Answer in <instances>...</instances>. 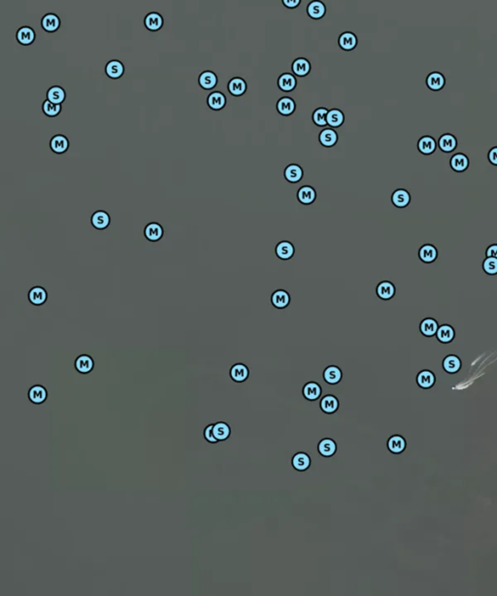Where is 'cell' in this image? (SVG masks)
<instances>
[{
	"mask_svg": "<svg viewBox=\"0 0 497 596\" xmlns=\"http://www.w3.org/2000/svg\"><path fill=\"white\" fill-rule=\"evenodd\" d=\"M323 377L326 383L331 385H335L341 382L343 372L341 368L336 365H329L324 371Z\"/></svg>",
	"mask_w": 497,
	"mask_h": 596,
	"instance_id": "obj_30",
	"label": "cell"
},
{
	"mask_svg": "<svg viewBox=\"0 0 497 596\" xmlns=\"http://www.w3.org/2000/svg\"><path fill=\"white\" fill-rule=\"evenodd\" d=\"M163 235H164L163 227L156 222H152V223L148 224L144 228V237L146 238V240H148L149 242L156 243V242L160 241L162 239Z\"/></svg>",
	"mask_w": 497,
	"mask_h": 596,
	"instance_id": "obj_3",
	"label": "cell"
},
{
	"mask_svg": "<svg viewBox=\"0 0 497 596\" xmlns=\"http://www.w3.org/2000/svg\"><path fill=\"white\" fill-rule=\"evenodd\" d=\"M42 111L45 116H47L49 118H55L61 113L62 106L52 103L51 101L46 100H44V102H43Z\"/></svg>",
	"mask_w": 497,
	"mask_h": 596,
	"instance_id": "obj_46",
	"label": "cell"
},
{
	"mask_svg": "<svg viewBox=\"0 0 497 596\" xmlns=\"http://www.w3.org/2000/svg\"><path fill=\"white\" fill-rule=\"evenodd\" d=\"M327 125L332 128H338L341 127L345 122V116L340 109L333 108L328 111L327 114Z\"/></svg>",
	"mask_w": 497,
	"mask_h": 596,
	"instance_id": "obj_43",
	"label": "cell"
},
{
	"mask_svg": "<svg viewBox=\"0 0 497 596\" xmlns=\"http://www.w3.org/2000/svg\"><path fill=\"white\" fill-rule=\"evenodd\" d=\"M90 224L96 230H105L111 225V217L106 211H95L90 217Z\"/></svg>",
	"mask_w": 497,
	"mask_h": 596,
	"instance_id": "obj_6",
	"label": "cell"
},
{
	"mask_svg": "<svg viewBox=\"0 0 497 596\" xmlns=\"http://www.w3.org/2000/svg\"><path fill=\"white\" fill-rule=\"evenodd\" d=\"M303 175H304V171L302 169V167L295 163H291V164L287 165L284 169V179L288 183H291V184L299 183L302 180Z\"/></svg>",
	"mask_w": 497,
	"mask_h": 596,
	"instance_id": "obj_27",
	"label": "cell"
},
{
	"mask_svg": "<svg viewBox=\"0 0 497 596\" xmlns=\"http://www.w3.org/2000/svg\"><path fill=\"white\" fill-rule=\"evenodd\" d=\"M426 83L430 90L439 91L446 85V79L440 72H431L426 77Z\"/></svg>",
	"mask_w": 497,
	"mask_h": 596,
	"instance_id": "obj_36",
	"label": "cell"
},
{
	"mask_svg": "<svg viewBox=\"0 0 497 596\" xmlns=\"http://www.w3.org/2000/svg\"><path fill=\"white\" fill-rule=\"evenodd\" d=\"M94 359L92 358V356L86 354L78 355L74 362L75 370L82 375H87L90 372H92L94 369Z\"/></svg>",
	"mask_w": 497,
	"mask_h": 596,
	"instance_id": "obj_1",
	"label": "cell"
},
{
	"mask_svg": "<svg viewBox=\"0 0 497 596\" xmlns=\"http://www.w3.org/2000/svg\"><path fill=\"white\" fill-rule=\"evenodd\" d=\"M340 407L339 399L333 394H327L321 399L320 401V408L321 410L327 415H332L338 411Z\"/></svg>",
	"mask_w": 497,
	"mask_h": 596,
	"instance_id": "obj_15",
	"label": "cell"
},
{
	"mask_svg": "<svg viewBox=\"0 0 497 596\" xmlns=\"http://www.w3.org/2000/svg\"><path fill=\"white\" fill-rule=\"evenodd\" d=\"M219 83L218 76L215 72L206 70L200 73L198 77V85L205 90H211L215 88Z\"/></svg>",
	"mask_w": 497,
	"mask_h": 596,
	"instance_id": "obj_17",
	"label": "cell"
},
{
	"mask_svg": "<svg viewBox=\"0 0 497 596\" xmlns=\"http://www.w3.org/2000/svg\"><path fill=\"white\" fill-rule=\"evenodd\" d=\"M357 43H358L357 36L354 32H351V31L343 32L338 38L339 47L346 52L354 51L357 46Z\"/></svg>",
	"mask_w": 497,
	"mask_h": 596,
	"instance_id": "obj_21",
	"label": "cell"
},
{
	"mask_svg": "<svg viewBox=\"0 0 497 596\" xmlns=\"http://www.w3.org/2000/svg\"><path fill=\"white\" fill-rule=\"evenodd\" d=\"M213 427L214 425H208V426H206L205 429H204V431H203V436H204L205 440L207 441V442H209L211 444H216L219 441L217 440V438L214 435Z\"/></svg>",
	"mask_w": 497,
	"mask_h": 596,
	"instance_id": "obj_48",
	"label": "cell"
},
{
	"mask_svg": "<svg viewBox=\"0 0 497 596\" xmlns=\"http://www.w3.org/2000/svg\"><path fill=\"white\" fill-rule=\"evenodd\" d=\"M28 299L33 306H42L48 300V291L41 285H35L29 289Z\"/></svg>",
	"mask_w": 497,
	"mask_h": 596,
	"instance_id": "obj_2",
	"label": "cell"
},
{
	"mask_svg": "<svg viewBox=\"0 0 497 596\" xmlns=\"http://www.w3.org/2000/svg\"><path fill=\"white\" fill-rule=\"evenodd\" d=\"M295 254V248L291 242H279L275 247V255L281 260H289Z\"/></svg>",
	"mask_w": 497,
	"mask_h": 596,
	"instance_id": "obj_7",
	"label": "cell"
},
{
	"mask_svg": "<svg viewBox=\"0 0 497 596\" xmlns=\"http://www.w3.org/2000/svg\"><path fill=\"white\" fill-rule=\"evenodd\" d=\"M306 12L313 20H321L327 13V6L323 1L313 0L308 4Z\"/></svg>",
	"mask_w": 497,
	"mask_h": 596,
	"instance_id": "obj_22",
	"label": "cell"
},
{
	"mask_svg": "<svg viewBox=\"0 0 497 596\" xmlns=\"http://www.w3.org/2000/svg\"><path fill=\"white\" fill-rule=\"evenodd\" d=\"M391 202L396 208H405L411 202V194L405 188H397L391 194Z\"/></svg>",
	"mask_w": 497,
	"mask_h": 596,
	"instance_id": "obj_26",
	"label": "cell"
},
{
	"mask_svg": "<svg viewBox=\"0 0 497 596\" xmlns=\"http://www.w3.org/2000/svg\"><path fill=\"white\" fill-rule=\"evenodd\" d=\"M296 197L302 205H311L317 199V191L312 185H303L299 188Z\"/></svg>",
	"mask_w": 497,
	"mask_h": 596,
	"instance_id": "obj_24",
	"label": "cell"
},
{
	"mask_svg": "<svg viewBox=\"0 0 497 596\" xmlns=\"http://www.w3.org/2000/svg\"><path fill=\"white\" fill-rule=\"evenodd\" d=\"M338 133L333 128H325L319 134V141L326 148H331L338 142Z\"/></svg>",
	"mask_w": 497,
	"mask_h": 596,
	"instance_id": "obj_34",
	"label": "cell"
},
{
	"mask_svg": "<svg viewBox=\"0 0 497 596\" xmlns=\"http://www.w3.org/2000/svg\"><path fill=\"white\" fill-rule=\"evenodd\" d=\"M437 146L438 145H437L436 140L430 135H425V136L421 137L420 140L418 141V150L421 154H423L425 156H429V155H432L433 153H435Z\"/></svg>",
	"mask_w": 497,
	"mask_h": 596,
	"instance_id": "obj_23",
	"label": "cell"
},
{
	"mask_svg": "<svg viewBox=\"0 0 497 596\" xmlns=\"http://www.w3.org/2000/svg\"><path fill=\"white\" fill-rule=\"evenodd\" d=\"M16 39L19 44H21L23 46H29L35 41L36 33L31 27L23 26L17 30Z\"/></svg>",
	"mask_w": 497,
	"mask_h": 596,
	"instance_id": "obj_11",
	"label": "cell"
},
{
	"mask_svg": "<svg viewBox=\"0 0 497 596\" xmlns=\"http://www.w3.org/2000/svg\"><path fill=\"white\" fill-rule=\"evenodd\" d=\"M291 465L296 471L304 472L311 466V457L309 454L303 452L296 453L291 458Z\"/></svg>",
	"mask_w": 497,
	"mask_h": 596,
	"instance_id": "obj_32",
	"label": "cell"
},
{
	"mask_svg": "<svg viewBox=\"0 0 497 596\" xmlns=\"http://www.w3.org/2000/svg\"><path fill=\"white\" fill-rule=\"evenodd\" d=\"M438 328V322L433 318H426L420 324V332L427 338L435 336Z\"/></svg>",
	"mask_w": 497,
	"mask_h": 596,
	"instance_id": "obj_35",
	"label": "cell"
},
{
	"mask_svg": "<svg viewBox=\"0 0 497 596\" xmlns=\"http://www.w3.org/2000/svg\"><path fill=\"white\" fill-rule=\"evenodd\" d=\"M297 85V80L291 73H283L278 79V86L284 92L292 91Z\"/></svg>",
	"mask_w": 497,
	"mask_h": 596,
	"instance_id": "obj_40",
	"label": "cell"
},
{
	"mask_svg": "<svg viewBox=\"0 0 497 596\" xmlns=\"http://www.w3.org/2000/svg\"><path fill=\"white\" fill-rule=\"evenodd\" d=\"M386 447H387V450L391 454H400L406 450L407 442L403 436L395 434L388 438L387 443H386Z\"/></svg>",
	"mask_w": 497,
	"mask_h": 596,
	"instance_id": "obj_25",
	"label": "cell"
},
{
	"mask_svg": "<svg viewBox=\"0 0 497 596\" xmlns=\"http://www.w3.org/2000/svg\"><path fill=\"white\" fill-rule=\"evenodd\" d=\"M49 393L47 388L42 384H34L29 389L28 398L29 400L34 405H41L45 403L48 399Z\"/></svg>",
	"mask_w": 497,
	"mask_h": 596,
	"instance_id": "obj_4",
	"label": "cell"
},
{
	"mask_svg": "<svg viewBox=\"0 0 497 596\" xmlns=\"http://www.w3.org/2000/svg\"><path fill=\"white\" fill-rule=\"evenodd\" d=\"M125 72V64L119 59H112L105 65V74L109 79L118 80L124 76Z\"/></svg>",
	"mask_w": 497,
	"mask_h": 596,
	"instance_id": "obj_5",
	"label": "cell"
},
{
	"mask_svg": "<svg viewBox=\"0 0 497 596\" xmlns=\"http://www.w3.org/2000/svg\"><path fill=\"white\" fill-rule=\"evenodd\" d=\"M470 164L468 156L462 153H457L451 157L450 166L453 170L457 173H462L467 170Z\"/></svg>",
	"mask_w": 497,
	"mask_h": 596,
	"instance_id": "obj_33",
	"label": "cell"
},
{
	"mask_svg": "<svg viewBox=\"0 0 497 596\" xmlns=\"http://www.w3.org/2000/svg\"><path fill=\"white\" fill-rule=\"evenodd\" d=\"M416 381L418 385L423 389H429L436 383V376L430 370H422L418 373Z\"/></svg>",
	"mask_w": 497,
	"mask_h": 596,
	"instance_id": "obj_16",
	"label": "cell"
},
{
	"mask_svg": "<svg viewBox=\"0 0 497 596\" xmlns=\"http://www.w3.org/2000/svg\"><path fill=\"white\" fill-rule=\"evenodd\" d=\"M276 108H277L278 113L280 115L290 116L291 114L294 113V111L296 109V104H295V101L291 97L284 96L277 101Z\"/></svg>",
	"mask_w": 497,
	"mask_h": 596,
	"instance_id": "obj_41",
	"label": "cell"
},
{
	"mask_svg": "<svg viewBox=\"0 0 497 596\" xmlns=\"http://www.w3.org/2000/svg\"><path fill=\"white\" fill-rule=\"evenodd\" d=\"M311 63L305 57H297L291 64L292 73L297 77H305L311 72Z\"/></svg>",
	"mask_w": 497,
	"mask_h": 596,
	"instance_id": "obj_31",
	"label": "cell"
},
{
	"mask_svg": "<svg viewBox=\"0 0 497 596\" xmlns=\"http://www.w3.org/2000/svg\"><path fill=\"white\" fill-rule=\"evenodd\" d=\"M442 367L448 374H456L461 369L462 362L458 355H448L442 361Z\"/></svg>",
	"mask_w": 497,
	"mask_h": 596,
	"instance_id": "obj_14",
	"label": "cell"
},
{
	"mask_svg": "<svg viewBox=\"0 0 497 596\" xmlns=\"http://www.w3.org/2000/svg\"><path fill=\"white\" fill-rule=\"evenodd\" d=\"M214 435L219 442L228 440L231 435V428L225 422H218L214 424Z\"/></svg>",
	"mask_w": 497,
	"mask_h": 596,
	"instance_id": "obj_44",
	"label": "cell"
},
{
	"mask_svg": "<svg viewBox=\"0 0 497 596\" xmlns=\"http://www.w3.org/2000/svg\"><path fill=\"white\" fill-rule=\"evenodd\" d=\"M396 293V287L389 281H383L376 286L377 296L383 301H387L394 297Z\"/></svg>",
	"mask_w": 497,
	"mask_h": 596,
	"instance_id": "obj_13",
	"label": "cell"
},
{
	"mask_svg": "<svg viewBox=\"0 0 497 596\" xmlns=\"http://www.w3.org/2000/svg\"><path fill=\"white\" fill-rule=\"evenodd\" d=\"M227 96L222 91H213L207 97V105L213 111H221L227 105Z\"/></svg>",
	"mask_w": 497,
	"mask_h": 596,
	"instance_id": "obj_18",
	"label": "cell"
},
{
	"mask_svg": "<svg viewBox=\"0 0 497 596\" xmlns=\"http://www.w3.org/2000/svg\"><path fill=\"white\" fill-rule=\"evenodd\" d=\"M486 257H493L497 259V244L489 245L485 250Z\"/></svg>",
	"mask_w": 497,
	"mask_h": 596,
	"instance_id": "obj_50",
	"label": "cell"
},
{
	"mask_svg": "<svg viewBox=\"0 0 497 596\" xmlns=\"http://www.w3.org/2000/svg\"><path fill=\"white\" fill-rule=\"evenodd\" d=\"M164 19L158 12H150L144 19V26L149 31L156 32L163 28Z\"/></svg>",
	"mask_w": 497,
	"mask_h": 596,
	"instance_id": "obj_10",
	"label": "cell"
},
{
	"mask_svg": "<svg viewBox=\"0 0 497 596\" xmlns=\"http://www.w3.org/2000/svg\"><path fill=\"white\" fill-rule=\"evenodd\" d=\"M318 452L324 457H331L337 452V444L331 438H324L318 444Z\"/></svg>",
	"mask_w": 497,
	"mask_h": 596,
	"instance_id": "obj_37",
	"label": "cell"
},
{
	"mask_svg": "<svg viewBox=\"0 0 497 596\" xmlns=\"http://www.w3.org/2000/svg\"><path fill=\"white\" fill-rule=\"evenodd\" d=\"M483 270L489 276L497 275V259L493 257H485L483 262Z\"/></svg>",
	"mask_w": 497,
	"mask_h": 596,
	"instance_id": "obj_47",
	"label": "cell"
},
{
	"mask_svg": "<svg viewBox=\"0 0 497 596\" xmlns=\"http://www.w3.org/2000/svg\"><path fill=\"white\" fill-rule=\"evenodd\" d=\"M69 140L63 134L54 135L50 140V149L57 155H62L69 149Z\"/></svg>",
	"mask_w": 497,
	"mask_h": 596,
	"instance_id": "obj_8",
	"label": "cell"
},
{
	"mask_svg": "<svg viewBox=\"0 0 497 596\" xmlns=\"http://www.w3.org/2000/svg\"><path fill=\"white\" fill-rule=\"evenodd\" d=\"M229 376L235 383H244L250 376V370L244 363H235L229 370Z\"/></svg>",
	"mask_w": 497,
	"mask_h": 596,
	"instance_id": "obj_9",
	"label": "cell"
},
{
	"mask_svg": "<svg viewBox=\"0 0 497 596\" xmlns=\"http://www.w3.org/2000/svg\"><path fill=\"white\" fill-rule=\"evenodd\" d=\"M271 303L276 309H285L290 303V295L284 289H277L271 295Z\"/></svg>",
	"mask_w": 497,
	"mask_h": 596,
	"instance_id": "obj_20",
	"label": "cell"
},
{
	"mask_svg": "<svg viewBox=\"0 0 497 596\" xmlns=\"http://www.w3.org/2000/svg\"><path fill=\"white\" fill-rule=\"evenodd\" d=\"M247 88H248L247 83L241 77H234V78L230 79V81L228 82V91L232 96H235V97L242 96L247 91Z\"/></svg>",
	"mask_w": 497,
	"mask_h": 596,
	"instance_id": "obj_28",
	"label": "cell"
},
{
	"mask_svg": "<svg viewBox=\"0 0 497 596\" xmlns=\"http://www.w3.org/2000/svg\"><path fill=\"white\" fill-rule=\"evenodd\" d=\"M61 21L59 17L55 13H47L44 15L41 20V27L47 33H54L60 29Z\"/></svg>",
	"mask_w": 497,
	"mask_h": 596,
	"instance_id": "obj_12",
	"label": "cell"
},
{
	"mask_svg": "<svg viewBox=\"0 0 497 596\" xmlns=\"http://www.w3.org/2000/svg\"><path fill=\"white\" fill-rule=\"evenodd\" d=\"M419 258L424 263H432L438 257V250L431 244H425L419 250Z\"/></svg>",
	"mask_w": 497,
	"mask_h": 596,
	"instance_id": "obj_19",
	"label": "cell"
},
{
	"mask_svg": "<svg viewBox=\"0 0 497 596\" xmlns=\"http://www.w3.org/2000/svg\"><path fill=\"white\" fill-rule=\"evenodd\" d=\"M328 109L325 108V107H320L317 108L312 115L313 123L318 126V127H322L325 128L327 126V114H328Z\"/></svg>",
	"mask_w": 497,
	"mask_h": 596,
	"instance_id": "obj_45",
	"label": "cell"
},
{
	"mask_svg": "<svg viewBox=\"0 0 497 596\" xmlns=\"http://www.w3.org/2000/svg\"><path fill=\"white\" fill-rule=\"evenodd\" d=\"M282 2H283V4H284L286 8H289V9L296 8L297 6L300 5V3H301L300 0H283Z\"/></svg>",
	"mask_w": 497,
	"mask_h": 596,
	"instance_id": "obj_51",
	"label": "cell"
},
{
	"mask_svg": "<svg viewBox=\"0 0 497 596\" xmlns=\"http://www.w3.org/2000/svg\"><path fill=\"white\" fill-rule=\"evenodd\" d=\"M455 337V328L450 325H442L438 328L436 333L437 340L442 344H450L454 341Z\"/></svg>",
	"mask_w": 497,
	"mask_h": 596,
	"instance_id": "obj_42",
	"label": "cell"
},
{
	"mask_svg": "<svg viewBox=\"0 0 497 596\" xmlns=\"http://www.w3.org/2000/svg\"><path fill=\"white\" fill-rule=\"evenodd\" d=\"M302 393L305 399L308 401H316L322 396L323 388L320 383L317 382H308L304 384L302 388Z\"/></svg>",
	"mask_w": 497,
	"mask_h": 596,
	"instance_id": "obj_29",
	"label": "cell"
},
{
	"mask_svg": "<svg viewBox=\"0 0 497 596\" xmlns=\"http://www.w3.org/2000/svg\"><path fill=\"white\" fill-rule=\"evenodd\" d=\"M46 97L52 103L61 105L66 100V91L60 85H53L47 90Z\"/></svg>",
	"mask_w": 497,
	"mask_h": 596,
	"instance_id": "obj_39",
	"label": "cell"
},
{
	"mask_svg": "<svg viewBox=\"0 0 497 596\" xmlns=\"http://www.w3.org/2000/svg\"><path fill=\"white\" fill-rule=\"evenodd\" d=\"M487 159L490 164L497 166V147H493L488 151Z\"/></svg>",
	"mask_w": 497,
	"mask_h": 596,
	"instance_id": "obj_49",
	"label": "cell"
},
{
	"mask_svg": "<svg viewBox=\"0 0 497 596\" xmlns=\"http://www.w3.org/2000/svg\"><path fill=\"white\" fill-rule=\"evenodd\" d=\"M437 145L443 153L449 154V153L454 152L456 149L457 139L455 138V135H453L451 133H446V134L441 135Z\"/></svg>",
	"mask_w": 497,
	"mask_h": 596,
	"instance_id": "obj_38",
	"label": "cell"
}]
</instances>
